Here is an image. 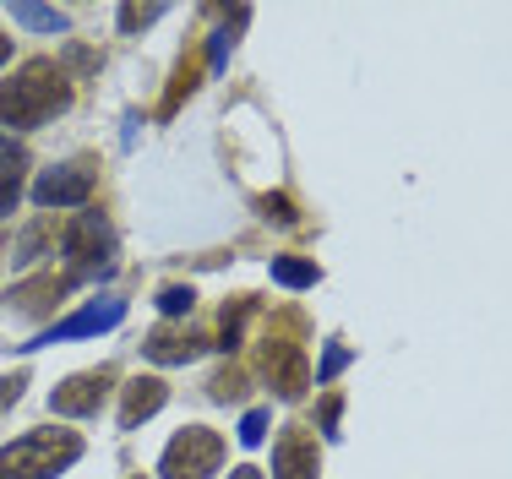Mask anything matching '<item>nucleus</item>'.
<instances>
[{
    "label": "nucleus",
    "instance_id": "obj_1",
    "mask_svg": "<svg viewBox=\"0 0 512 479\" xmlns=\"http://www.w3.org/2000/svg\"><path fill=\"white\" fill-rule=\"evenodd\" d=\"M60 109H71V82L55 60H28L11 82H0V126H44Z\"/></svg>",
    "mask_w": 512,
    "mask_h": 479
},
{
    "label": "nucleus",
    "instance_id": "obj_21",
    "mask_svg": "<svg viewBox=\"0 0 512 479\" xmlns=\"http://www.w3.org/2000/svg\"><path fill=\"white\" fill-rule=\"evenodd\" d=\"M338 414H344V398H338V392H327V398H322V431L327 436H338Z\"/></svg>",
    "mask_w": 512,
    "mask_h": 479
},
{
    "label": "nucleus",
    "instance_id": "obj_9",
    "mask_svg": "<svg viewBox=\"0 0 512 479\" xmlns=\"http://www.w3.org/2000/svg\"><path fill=\"white\" fill-rule=\"evenodd\" d=\"M267 376H273V392H278V398L295 403L300 392L311 387V371H306V354H300V343L267 338Z\"/></svg>",
    "mask_w": 512,
    "mask_h": 479
},
{
    "label": "nucleus",
    "instance_id": "obj_14",
    "mask_svg": "<svg viewBox=\"0 0 512 479\" xmlns=\"http://www.w3.org/2000/svg\"><path fill=\"white\" fill-rule=\"evenodd\" d=\"M66 289H71V278H55V273H50V278H39V284H22L11 300H22V311H44V305L60 300Z\"/></svg>",
    "mask_w": 512,
    "mask_h": 479
},
{
    "label": "nucleus",
    "instance_id": "obj_23",
    "mask_svg": "<svg viewBox=\"0 0 512 479\" xmlns=\"http://www.w3.org/2000/svg\"><path fill=\"white\" fill-rule=\"evenodd\" d=\"M22 387H28V376H0V409H6V403H17L22 398Z\"/></svg>",
    "mask_w": 512,
    "mask_h": 479
},
{
    "label": "nucleus",
    "instance_id": "obj_17",
    "mask_svg": "<svg viewBox=\"0 0 512 479\" xmlns=\"http://www.w3.org/2000/svg\"><path fill=\"white\" fill-rule=\"evenodd\" d=\"M164 17V6H120V28L126 33H137V28H148V22Z\"/></svg>",
    "mask_w": 512,
    "mask_h": 479
},
{
    "label": "nucleus",
    "instance_id": "obj_6",
    "mask_svg": "<svg viewBox=\"0 0 512 479\" xmlns=\"http://www.w3.org/2000/svg\"><path fill=\"white\" fill-rule=\"evenodd\" d=\"M322 474V452L306 425H284L273 441V479H316Z\"/></svg>",
    "mask_w": 512,
    "mask_h": 479
},
{
    "label": "nucleus",
    "instance_id": "obj_13",
    "mask_svg": "<svg viewBox=\"0 0 512 479\" xmlns=\"http://www.w3.org/2000/svg\"><path fill=\"white\" fill-rule=\"evenodd\" d=\"M273 284L311 289L316 284V262H306V256H273Z\"/></svg>",
    "mask_w": 512,
    "mask_h": 479
},
{
    "label": "nucleus",
    "instance_id": "obj_4",
    "mask_svg": "<svg viewBox=\"0 0 512 479\" xmlns=\"http://www.w3.org/2000/svg\"><path fill=\"white\" fill-rule=\"evenodd\" d=\"M60 251H66L71 262V284H82V278L93 273H109V251H115V235H109V224L99 213H82L77 224H66V235H60Z\"/></svg>",
    "mask_w": 512,
    "mask_h": 479
},
{
    "label": "nucleus",
    "instance_id": "obj_3",
    "mask_svg": "<svg viewBox=\"0 0 512 479\" xmlns=\"http://www.w3.org/2000/svg\"><path fill=\"white\" fill-rule=\"evenodd\" d=\"M218 469H224V436L207 431V425H186V431L164 447V463H158L164 479H207Z\"/></svg>",
    "mask_w": 512,
    "mask_h": 479
},
{
    "label": "nucleus",
    "instance_id": "obj_26",
    "mask_svg": "<svg viewBox=\"0 0 512 479\" xmlns=\"http://www.w3.org/2000/svg\"><path fill=\"white\" fill-rule=\"evenodd\" d=\"M0 147H6V142H0Z\"/></svg>",
    "mask_w": 512,
    "mask_h": 479
},
{
    "label": "nucleus",
    "instance_id": "obj_15",
    "mask_svg": "<svg viewBox=\"0 0 512 479\" xmlns=\"http://www.w3.org/2000/svg\"><path fill=\"white\" fill-rule=\"evenodd\" d=\"M11 22L39 28V33H66V11H55V6H11Z\"/></svg>",
    "mask_w": 512,
    "mask_h": 479
},
{
    "label": "nucleus",
    "instance_id": "obj_18",
    "mask_svg": "<svg viewBox=\"0 0 512 479\" xmlns=\"http://www.w3.org/2000/svg\"><path fill=\"white\" fill-rule=\"evenodd\" d=\"M262 436H267V409H251L240 420V447H262Z\"/></svg>",
    "mask_w": 512,
    "mask_h": 479
},
{
    "label": "nucleus",
    "instance_id": "obj_8",
    "mask_svg": "<svg viewBox=\"0 0 512 479\" xmlns=\"http://www.w3.org/2000/svg\"><path fill=\"white\" fill-rule=\"evenodd\" d=\"M104 392H109V371H77L50 392V409L66 414V420H82V414H93L104 403Z\"/></svg>",
    "mask_w": 512,
    "mask_h": 479
},
{
    "label": "nucleus",
    "instance_id": "obj_25",
    "mask_svg": "<svg viewBox=\"0 0 512 479\" xmlns=\"http://www.w3.org/2000/svg\"><path fill=\"white\" fill-rule=\"evenodd\" d=\"M6 60H11V39L0 33V66H6Z\"/></svg>",
    "mask_w": 512,
    "mask_h": 479
},
{
    "label": "nucleus",
    "instance_id": "obj_12",
    "mask_svg": "<svg viewBox=\"0 0 512 479\" xmlns=\"http://www.w3.org/2000/svg\"><path fill=\"white\" fill-rule=\"evenodd\" d=\"M22 169H28V158L22 153H11V147H0V218L17 207V196H22Z\"/></svg>",
    "mask_w": 512,
    "mask_h": 479
},
{
    "label": "nucleus",
    "instance_id": "obj_22",
    "mask_svg": "<svg viewBox=\"0 0 512 479\" xmlns=\"http://www.w3.org/2000/svg\"><path fill=\"white\" fill-rule=\"evenodd\" d=\"M262 213L278 218V224H295V207H289V196H262Z\"/></svg>",
    "mask_w": 512,
    "mask_h": 479
},
{
    "label": "nucleus",
    "instance_id": "obj_5",
    "mask_svg": "<svg viewBox=\"0 0 512 479\" xmlns=\"http://www.w3.org/2000/svg\"><path fill=\"white\" fill-rule=\"evenodd\" d=\"M99 186V169L93 164H60V169H44L33 180V202L39 207H82Z\"/></svg>",
    "mask_w": 512,
    "mask_h": 479
},
{
    "label": "nucleus",
    "instance_id": "obj_20",
    "mask_svg": "<svg viewBox=\"0 0 512 479\" xmlns=\"http://www.w3.org/2000/svg\"><path fill=\"white\" fill-rule=\"evenodd\" d=\"M240 392H246V382H240V371H224V376H213V398H240Z\"/></svg>",
    "mask_w": 512,
    "mask_h": 479
},
{
    "label": "nucleus",
    "instance_id": "obj_24",
    "mask_svg": "<svg viewBox=\"0 0 512 479\" xmlns=\"http://www.w3.org/2000/svg\"><path fill=\"white\" fill-rule=\"evenodd\" d=\"M229 479H262V469H251V463H240V469L229 474Z\"/></svg>",
    "mask_w": 512,
    "mask_h": 479
},
{
    "label": "nucleus",
    "instance_id": "obj_11",
    "mask_svg": "<svg viewBox=\"0 0 512 479\" xmlns=\"http://www.w3.org/2000/svg\"><path fill=\"white\" fill-rule=\"evenodd\" d=\"M202 333H186V327H158V333H148V343H142V354H148L153 365H186L202 354Z\"/></svg>",
    "mask_w": 512,
    "mask_h": 479
},
{
    "label": "nucleus",
    "instance_id": "obj_2",
    "mask_svg": "<svg viewBox=\"0 0 512 479\" xmlns=\"http://www.w3.org/2000/svg\"><path fill=\"white\" fill-rule=\"evenodd\" d=\"M82 458L77 431H28L0 447V479H55Z\"/></svg>",
    "mask_w": 512,
    "mask_h": 479
},
{
    "label": "nucleus",
    "instance_id": "obj_19",
    "mask_svg": "<svg viewBox=\"0 0 512 479\" xmlns=\"http://www.w3.org/2000/svg\"><path fill=\"white\" fill-rule=\"evenodd\" d=\"M344 365H349V349H338V343H333V349L322 354V371H316V382H333V376L344 371Z\"/></svg>",
    "mask_w": 512,
    "mask_h": 479
},
{
    "label": "nucleus",
    "instance_id": "obj_7",
    "mask_svg": "<svg viewBox=\"0 0 512 479\" xmlns=\"http://www.w3.org/2000/svg\"><path fill=\"white\" fill-rule=\"evenodd\" d=\"M126 322V300H93L82 305L77 316H66V322H55L50 333H44L33 349H44V343H66V338H93V333H115V327Z\"/></svg>",
    "mask_w": 512,
    "mask_h": 479
},
{
    "label": "nucleus",
    "instance_id": "obj_16",
    "mask_svg": "<svg viewBox=\"0 0 512 479\" xmlns=\"http://www.w3.org/2000/svg\"><path fill=\"white\" fill-rule=\"evenodd\" d=\"M191 305H197V289H191V284L158 289V311H164V316H191Z\"/></svg>",
    "mask_w": 512,
    "mask_h": 479
},
{
    "label": "nucleus",
    "instance_id": "obj_10",
    "mask_svg": "<svg viewBox=\"0 0 512 479\" xmlns=\"http://www.w3.org/2000/svg\"><path fill=\"white\" fill-rule=\"evenodd\" d=\"M164 403H169V387L158 382V376H131L126 398H120V431H137V425L153 420Z\"/></svg>",
    "mask_w": 512,
    "mask_h": 479
}]
</instances>
